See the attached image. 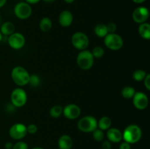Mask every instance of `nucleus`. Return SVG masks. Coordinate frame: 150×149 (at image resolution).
Wrapping results in <instances>:
<instances>
[{
  "label": "nucleus",
  "mask_w": 150,
  "mask_h": 149,
  "mask_svg": "<svg viewBox=\"0 0 150 149\" xmlns=\"http://www.w3.org/2000/svg\"><path fill=\"white\" fill-rule=\"evenodd\" d=\"M142 131L136 124H130L122 132V139L124 141L131 144H135L141 140Z\"/></svg>",
  "instance_id": "f257e3e1"
},
{
  "label": "nucleus",
  "mask_w": 150,
  "mask_h": 149,
  "mask_svg": "<svg viewBox=\"0 0 150 149\" xmlns=\"http://www.w3.org/2000/svg\"><path fill=\"white\" fill-rule=\"evenodd\" d=\"M29 72L23 67L18 66L14 67L11 72V77L13 81L18 86H24L29 83Z\"/></svg>",
  "instance_id": "f03ea898"
},
{
  "label": "nucleus",
  "mask_w": 150,
  "mask_h": 149,
  "mask_svg": "<svg viewBox=\"0 0 150 149\" xmlns=\"http://www.w3.org/2000/svg\"><path fill=\"white\" fill-rule=\"evenodd\" d=\"M95 58L92 56V52L88 50L81 51L79 53L76 58V62L79 68L82 70H89L94 64Z\"/></svg>",
  "instance_id": "7ed1b4c3"
},
{
  "label": "nucleus",
  "mask_w": 150,
  "mask_h": 149,
  "mask_svg": "<svg viewBox=\"0 0 150 149\" xmlns=\"http://www.w3.org/2000/svg\"><path fill=\"white\" fill-rule=\"evenodd\" d=\"M77 126L80 131L90 133L98 128V121L92 115H86L79 120Z\"/></svg>",
  "instance_id": "20e7f679"
},
{
  "label": "nucleus",
  "mask_w": 150,
  "mask_h": 149,
  "mask_svg": "<svg viewBox=\"0 0 150 149\" xmlns=\"http://www.w3.org/2000/svg\"><path fill=\"white\" fill-rule=\"evenodd\" d=\"M104 44L111 51H119L124 45V41L120 35L115 33H109L104 37Z\"/></svg>",
  "instance_id": "39448f33"
},
{
  "label": "nucleus",
  "mask_w": 150,
  "mask_h": 149,
  "mask_svg": "<svg viewBox=\"0 0 150 149\" xmlns=\"http://www.w3.org/2000/svg\"><path fill=\"white\" fill-rule=\"evenodd\" d=\"M10 101L15 108H21L27 102V94L21 88L15 89L10 95Z\"/></svg>",
  "instance_id": "423d86ee"
},
{
  "label": "nucleus",
  "mask_w": 150,
  "mask_h": 149,
  "mask_svg": "<svg viewBox=\"0 0 150 149\" xmlns=\"http://www.w3.org/2000/svg\"><path fill=\"white\" fill-rule=\"evenodd\" d=\"M71 42L75 48L79 51H83L89 46V40L86 34L81 32H77L72 35Z\"/></svg>",
  "instance_id": "0eeeda50"
},
{
  "label": "nucleus",
  "mask_w": 150,
  "mask_h": 149,
  "mask_svg": "<svg viewBox=\"0 0 150 149\" xmlns=\"http://www.w3.org/2000/svg\"><path fill=\"white\" fill-rule=\"evenodd\" d=\"M32 13V7L26 1H20L14 7V13L18 18L25 20L29 18Z\"/></svg>",
  "instance_id": "6e6552de"
},
{
  "label": "nucleus",
  "mask_w": 150,
  "mask_h": 149,
  "mask_svg": "<svg viewBox=\"0 0 150 149\" xmlns=\"http://www.w3.org/2000/svg\"><path fill=\"white\" fill-rule=\"evenodd\" d=\"M26 127L21 123L13 124L9 129V135L13 140H20L26 137Z\"/></svg>",
  "instance_id": "1a4fd4ad"
},
{
  "label": "nucleus",
  "mask_w": 150,
  "mask_h": 149,
  "mask_svg": "<svg viewBox=\"0 0 150 149\" xmlns=\"http://www.w3.org/2000/svg\"><path fill=\"white\" fill-rule=\"evenodd\" d=\"M132 18L134 22L136 23H143L146 22V20L149 18V11L147 7H144V6H140L138 7L133 10V14H132Z\"/></svg>",
  "instance_id": "9d476101"
},
{
  "label": "nucleus",
  "mask_w": 150,
  "mask_h": 149,
  "mask_svg": "<svg viewBox=\"0 0 150 149\" xmlns=\"http://www.w3.org/2000/svg\"><path fill=\"white\" fill-rule=\"evenodd\" d=\"M8 44L10 48L14 50H20L26 43L24 36L19 32H14L8 37Z\"/></svg>",
  "instance_id": "9b49d317"
},
{
  "label": "nucleus",
  "mask_w": 150,
  "mask_h": 149,
  "mask_svg": "<svg viewBox=\"0 0 150 149\" xmlns=\"http://www.w3.org/2000/svg\"><path fill=\"white\" fill-rule=\"evenodd\" d=\"M132 99H133V103L134 107L139 110H143L146 109L149 105L148 96H146V93L142 91L136 92Z\"/></svg>",
  "instance_id": "f8f14e48"
},
{
  "label": "nucleus",
  "mask_w": 150,
  "mask_h": 149,
  "mask_svg": "<svg viewBox=\"0 0 150 149\" xmlns=\"http://www.w3.org/2000/svg\"><path fill=\"white\" fill-rule=\"evenodd\" d=\"M81 113V110L79 105L76 104H69L63 108L62 114L69 120H74L79 118Z\"/></svg>",
  "instance_id": "ddd939ff"
},
{
  "label": "nucleus",
  "mask_w": 150,
  "mask_h": 149,
  "mask_svg": "<svg viewBox=\"0 0 150 149\" xmlns=\"http://www.w3.org/2000/svg\"><path fill=\"white\" fill-rule=\"evenodd\" d=\"M107 138L111 143H118L122 140V132L117 128H109L106 132Z\"/></svg>",
  "instance_id": "4468645a"
},
{
  "label": "nucleus",
  "mask_w": 150,
  "mask_h": 149,
  "mask_svg": "<svg viewBox=\"0 0 150 149\" xmlns=\"http://www.w3.org/2000/svg\"><path fill=\"white\" fill-rule=\"evenodd\" d=\"M73 21V15L69 10H64L61 12L59 16V24L63 27H68Z\"/></svg>",
  "instance_id": "2eb2a0df"
},
{
  "label": "nucleus",
  "mask_w": 150,
  "mask_h": 149,
  "mask_svg": "<svg viewBox=\"0 0 150 149\" xmlns=\"http://www.w3.org/2000/svg\"><path fill=\"white\" fill-rule=\"evenodd\" d=\"M73 145V139L68 134H63L59 138L58 146L59 149H71Z\"/></svg>",
  "instance_id": "dca6fc26"
},
{
  "label": "nucleus",
  "mask_w": 150,
  "mask_h": 149,
  "mask_svg": "<svg viewBox=\"0 0 150 149\" xmlns=\"http://www.w3.org/2000/svg\"><path fill=\"white\" fill-rule=\"evenodd\" d=\"M16 30V26L14 23L10 21H6L1 23L0 26V32L3 36L9 37L13 34Z\"/></svg>",
  "instance_id": "f3484780"
},
{
  "label": "nucleus",
  "mask_w": 150,
  "mask_h": 149,
  "mask_svg": "<svg viewBox=\"0 0 150 149\" xmlns=\"http://www.w3.org/2000/svg\"><path fill=\"white\" fill-rule=\"evenodd\" d=\"M139 34L143 39L149 40L150 39V24L145 23H141L139 27Z\"/></svg>",
  "instance_id": "a211bd4d"
},
{
  "label": "nucleus",
  "mask_w": 150,
  "mask_h": 149,
  "mask_svg": "<svg viewBox=\"0 0 150 149\" xmlns=\"http://www.w3.org/2000/svg\"><path fill=\"white\" fill-rule=\"evenodd\" d=\"M39 27L40 30L43 32H48L52 29V21L48 17L42 18L40 21Z\"/></svg>",
  "instance_id": "6ab92c4d"
},
{
  "label": "nucleus",
  "mask_w": 150,
  "mask_h": 149,
  "mask_svg": "<svg viewBox=\"0 0 150 149\" xmlns=\"http://www.w3.org/2000/svg\"><path fill=\"white\" fill-rule=\"evenodd\" d=\"M111 120L109 117L103 116L98 121V128L100 129L105 131L111 128Z\"/></svg>",
  "instance_id": "aec40b11"
},
{
  "label": "nucleus",
  "mask_w": 150,
  "mask_h": 149,
  "mask_svg": "<svg viewBox=\"0 0 150 149\" xmlns=\"http://www.w3.org/2000/svg\"><path fill=\"white\" fill-rule=\"evenodd\" d=\"M94 32H95V34H96V36L100 38L105 37L108 34L106 25L103 24V23H100V24L97 25L95 27Z\"/></svg>",
  "instance_id": "412c9836"
},
{
  "label": "nucleus",
  "mask_w": 150,
  "mask_h": 149,
  "mask_svg": "<svg viewBox=\"0 0 150 149\" xmlns=\"http://www.w3.org/2000/svg\"><path fill=\"white\" fill-rule=\"evenodd\" d=\"M136 90H135L134 88L131 87V86H125V87L123 88L122 89L121 94L125 99H132L133 97V96L136 93Z\"/></svg>",
  "instance_id": "4be33fe9"
},
{
  "label": "nucleus",
  "mask_w": 150,
  "mask_h": 149,
  "mask_svg": "<svg viewBox=\"0 0 150 149\" xmlns=\"http://www.w3.org/2000/svg\"><path fill=\"white\" fill-rule=\"evenodd\" d=\"M63 112V108L59 105H56L53 106L52 108L50 109L49 114L52 118H57L60 117L62 114Z\"/></svg>",
  "instance_id": "5701e85b"
},
{
  "label": "nucleus",
  "mask_w": 150,
  "mask_h": 149,
  "mask_svg": "<svg viewBox=\"0 0 150 149\" xmlns=\"http://www.w3.org/2000/svg\"><path fill=\"white\" fill-rule=\"evenodd\" d=\"M146 74H147V73H146L144 70H136V71H134V72L133 73V78L137 82L143 81L144 79L146 77Z\"/></svg>",
  "instance_id": "b1692460"
},
{
  "label": "nucleus",
  "mask_w": 150,
  "mask_h": 149,
  "mask_svg": "<svg viewBox=\"0 0 150 149\" xmlns=\"http://www.w3.org/2000/svg\"><path fill=\"white\" fill-rule=\"evenodd\" d=\"M41 80L40 77L36 74H30L29 76V83L28 84L30 85L32 87H38L40 85Z\"/></svg>",
  "instance_id": "393cba45"
},
{
  "label": "nucleus",
  "mask_w": 150,
  "mask_h": 149,
  "mask_svg": "<svg viewBox=\"0 0 150 149\" xmlns=\"http://www.w3.org/2000/svg\"><path fill=\"white\" fill-rule=\"evenodd\" d=\"M105 51L103 48L100 46H96L93 48L92 51V54L95 58H101L104 56Z\"/></svg>",
  "instance_id": "a878e982"
},
{
  "label": "nucleus",
  "mask_w": 150,
  "mask_h": 149,
  "mask_svg": "<svg viewBox=\"0 0 150 149\" xmlns=\"http://www.w3.org/2000/svg\"><path fill=\"white\" fill-rule=\"evenodd\" d=\"M92 136H93V138L95 139V140H96L98 142H101L103 140L105 134H104V132L103 130L97 128L96 129H95L92 131Z\"/></svg>",
  "instance_id": "bb28decb"
},
{
  "label": "nucleus",
  "mask_w": 150,
  "mask_h": 149,
  "mask_svg": "<svg viewBox=\"0 0 150 149\" xmlns=\"http://www.w3.org/2000/svg\"><path fill=\"white\" fill-rule=\"evenodd\" d=\"M27 143L23 141H18L13 145L12 149H28Z\"/></svg>",
  "instance_id": "cd10ccee"
},
{
  "label": "nucleus",
  "mask_w": 150,
  "mask_h": 149,
  "mask_svg": "<svg viewBox=\"0 0 150 149\" xmlns=\"http://www.w3.org/2000/svg\"><path fill=\"white\" fill-rule=\"evenodd\" d=\"M38 127H37V125H35V124H31L26 127V131H27V133H29V134H35V133L38 131Z\"/></svg>",
  "instance_id": "c85d7f7f"
},
{
  "label": "nucleus",
  "mask_w": 150,
  "mask_h": 149,
  "mask_svg": "<svg viewBox=\"0 0 150 149\" xmlns=\"http://www.w3.org/2000/svg\"><path fill=\"white\" fill-rule=\"evenodd\" d=\"M107 29H108V34L109 33H115L116 30H117V25L113 22H111L108 24L106 25Z\"/></svg>",
  "instance_id": "c756f323"
},
{
  "label": "nucleus",
  "mask_w": 150,
  "mask_h": 149,
  "mask_svg": "<svg viewBox=\"0 0 150 149\" xmlns=\"http://www.w3.org/2000/svg\"><path fill=\"white\" fill-rule=\"evenodd\" d=\"M143 81L146 89H147L148 91H150V74H148V73L146 74V77L144 79Z\"/></svg>",
  "instance_id": "7c9ffc66"
},
{
  "label": "nucleus",
  "mask_w": 150,
  "mask_h": 149,
  "mask_svg": "<svg viewBox=\"0 0 150 149\" xmlns=\"http://www.w3.org/2000/svg\"><path fill=\"white\" fill-rule=\"evenodd\" d=\"M102 148L103 149H111V143L108 140H104L102 143Z\"/></svg>",
  "instance_id": "2f4dec72"
},
{
  "label": "nucleus",
  "mask_w": 150,
  "mask_h": 149,
  "mask_svg": "<svg viewBox=\"0 0 150 149\" xmlns=\"http://www.w3.org/2000/svg\"><path fill=\"white\" fill-rule=\"evenodd\" d=\"M120 149H131V145H130V143L124 141L120 144Z\"/></svg>",
  "instance_id": "473e14b6"
},
{
  "label": "nucleus",
  "mask_w": 150,
  "mask_h": 149,
  "mask_svg": "<svg viewBox=\"0 0 150 149\" xmlns=\"http://www.w3.org/2000/svg\"><path fill=\"white\" fill-rule=\"evenodd\" d=\"M13 145V144L12 143H10V142H7V143L4 144V148L5 149H12Z\"/></svg>",
  "instance_id": "72a5a7b5"
},
{
  "label": "nucleus",
  "mask_w": 150,
  "mask_h": 149,
  "mask_svg": "<svg viewBox=\"0 0 150 149\" xmlns=\"http://www.w3.org/2000/svg\"><path fill=\"white\" fill-rule=\"evenodd\" d=\"M40 1V0H25V1H26V2H27L28 4H37V3L39 2Z\"/></svg>",
  "instance_id": "f704fd0d"
},
{
  "label": "nucleus",
  "mask_w": 150,
  "mask_h": 149,
  "mask_svg": "<svg viewBox=\"0 0 150 149\" xmlns=\"http://www.w3.org/2000/svg\"><path fill=\"white\" fill-rule=\"evenodd\" d=\"M132 1L136 4H142V3L145 2L146 0H132Z\"/></svg>",
  "instance_id": "c9c22d12"
},
{
  "label": "nucleus",
  "mask_w": 150,
  "mask_h": 149,
  "mask_svg": "<svg viewBox=\"0 0 150 149\" xmlns=\"http://www.w3.org/2000/svg\"><path fill=\"white\" fill-rule=\"evenodd\" d=\"M6 2H7V0H0V8L4 7L5 5Z\"/></svg>",
  "instance_id": "e433bc0d"
},
{
  "label": "nucleus",
  "mask_w": 150,
  "mask_h": 149,
  "mask_svg": "<svg viewBox=\"0 0 150 149\" xmlns=\"http://www.w3.org/2000/svg\"><path fill=\"white\" fill-rule=\"evenodd\" d=\"M64 1H65L66 3H67V4H71V3H73L75 0H64Z\"/></svg>",
  "instance_id": "4c0bfd02"
},
{
  "label": "nucleus",
  "mask_w": 150,
  "mask_h": 149,
  "mask_svg": "<svg viewBox=\"0 0 150 149\" xmlns=\"http://www.w3.org/2000/svg\"><path fill=\"white\" fill-rule=\"evenodd\" d=\"M43 1L47 3H51V2H53V1H54L55 0H43Z\"/></svg>",
  "instance_id": "58836bf2"
},
{
  "label": "nucleus",
  "mask_w": 150,
  "mask_h": 149,
  "mask_svg": "<svg viewBox=\"0 0 150 149\" xmlns=\"http://www.w3.org/2000/svg\"><path fill=\"white\" fill-rule=\"evenodd\" d=\"M2 38H3V35L1 34V32H0V42H1V40H2Z\"/></svg>",
  "instance_id": "ea45409f"
},
{
  "label": "nucleus",
  "mask_w": 150,
  "mask_h": 149,
  "mask_svg": "<svg viewBox=\"0 0 150 149\" xmlns=\"http://www.w3.org/2000/svg\"><path fill=\"white\" fill-rule=\"evenodd\" d=\"M1 23H2V18H1V15H0V26H1Z\"/></svg>",
  "instance_id": "a19ab883"
},
{
  "label": "nucleus",
  "mask_w": 150,
  "mask_h": 149,
  "mask_svg": "<svg viewBox=\"0 0 150 149\" xmlns=\"http://www.w3.org/2000/svg\"><path fill=\"white\" fill-rule=\"evenodd\" d=\"M32 149H44V148H41V147H35Z\"/></svg>",
  "instance_id": "79ce46f5"
}]
</instances>
